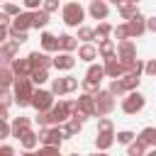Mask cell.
<instances>
[{
	"label": "cell",
	"mask_w": 156,
	"mask_h": 156,
	"mask_svg": "<svg viewBox=\"0 0 156 156\" xmlns=\"http://www.w3.org/2000/svg\"><path fill=\"white\" fill-rule=\"evenodd\" d=\"M61 17H63V24L66 27H83V20H85V7L80 2H66L61 7Z\"/></svg>",
	"instance_id": "cell-1"
},
{
	"label": "cell",
	"mask_w": 156,
	"mask_h": 156,
	"mask_svg": "<svg viewBox=\"0 0 156 156\" xmlns=\"http://www.w3.org/2000/svg\"><path fill=\"white\" fill-rule=\"evenodd\" d=\"M12 93H15V102L20 107H24V105H32V98H34L37 90H34L32 78H17L15 85H12Z\"/></svg>",
	"instance_id": "cell-2"
},
{
	"label": "cell",
	"mask_w": 156,
	"mask_h": 156,
	"mask_svg": "<svg viewBox=\"0 0 156 156\" xmlns=\"http://www.w3.org/2000/svg\"><path fill=\"white\" fill-rule=\"evenodd\" d=\"M54 105H56V102H54V93H51V90H41V88H39V90L34 93V98H32V107H34L37 112H51Z\"/></svg>",
	"instance_id": "cell-3"
},
{
	"label": "cell",
	"mask_w": 156,
	"mask_h": 156,
	"mask_svg": "<svg viewBox=\"0 0 156 156\" xmlns=\"http://www.w3.org/2000/svg\"><path fill=\"white\" fill-rule=\"evenodd\" d=\"M73 117H80V119H88V117H98L95 115V98L93 95H80L76 100V115Z\"/></svg>",
	"instance_id": "cell-4"
},
{
	"label": "cell",
	"mask_w": 156,
	"mask_h": 156,
	"mask_svg": "<svg viewBox=\"0 0 156 156\" xmlns=\"http://www.w3.org/2000/svg\"><path fill=\"white\" fill-rule=\"evenodd\" d=\"M115 110V98L110 95V90H100L98 95H95V115L102 119L105 115H110Z\"/></svg>",
	"instance_id": "cell-5"
},
{
	"label": "cell",
	"mask_w": 156,
	"mask_h": 156,
	"mask_svg": "<svg viewBox=\"0 0 156 156\" xmlns=\"http://www.w3.org/2000/svg\"><path fill=\"white\" fill-rule=\"evenodd\" d=\"M73 90H78V78L76 76L54 78V83H51V93L54 95H66V93H73Z\"/></svg>",
	"instance_id": "cell-6"
},
{
	"label": "cell",
	"mask_w": 156,
	"mask_h": 156,
	"mask_svg": "<svg viewBox=\"0 0 156 156\" xmlns=\"http://www.w3.org/2000/svg\"><path fill=\"white\" fill-rule=\"evenodd\" d=\"M144 105H146V98H144L139 90L129 93V95L122 100V110H124L127 115H136V112H141V110H144Z\"/></svg>",
	"instance_id": "cell-7"
},
{
	"label": "cell",
	"mask_w": 156,
	"mask_h": 156,
	"mask_svg": "<svg viewBox=\"0 0 156 156\" xmlns=\"http://www.w3.org/2000/svg\"><path fill=\"white\" fill-rule=\"evenodd\" d=\"M63 129L61 127H49V129H41L39 132V141L44 146H58L61 149V141H63Z\"/></svg>",
	"instance_id": "cell-8"
},
{
	"label": "cell",
	"mask_w": 156,
	"mask_h": 156,
	"mask_svg": "<svg viewBox=\"0 0 156 156\" xmlns=\"http://www.w3.org/2000/svg\"><path fill=\"white\" fill-rule=\"evenodd\" d=\"M39 44H41V51H44V54H56V51H61V41H58V37L51 34V32H41V34H39Z\"/></svg>",
	"instance_id": "cell-9"
},
{
	"label": "cell",
	"mask_w": 156,
	"mask_h": 156,
	"mask_svg": "<svg viewBox=\"0 0 156 156\" xmlns=\"http://www.w3.org/2000/svg\"><path fill=\"white\" fill-rule=\"evenodd\" d=\"M117 58L127 66V63H132L134 58H136V46H134V41L132 39H127V41H122V44H117Z\"/></svg>",
	"instance_id": "cell-10"
},
{
	"label": "cell",
	"mask_w": 156,
	"mask_h": 156,
	"mask_svg": "<svg viewBox=\"0 0 156 156\" xmlns=\"http://www.w3.org/2000/svg\"><path fill=\"white\" fill-rule=\"evenodd\" d=\"M27 58L34 71H49V66H54V58H49V54H44V51H32Z\"/></svg>",
	"instance_id": "cell-11"
},
{
	"label": "cell",
	"mask_w": 156,
	"mask_h": 156,
	"mask_svg": "<svg viewBox=\"0 0 156 156\" xmlns=\"http://www.w3.org/2000/svg\"><path fill=\"white\" fill-rule=\"evenodd\" d=\"M105 76H110L112 80H119V78H124V76H127V68H124V63L115 56V58L105 61Z\"/></svg>",
	"instance_id": "cell-12"
},
{
	"label": "cell",
	"mask_w": 156,
	"mask_h": 156,
	"mask_svg": "<svg viewBox=\"0 0 156 156\" xmlns=\"http://www.w3.org/2000/svg\"><path fill=\"white\" fill-rule=\"evenodd\" d=\"M17 49H20V44H17V41H12V39H10V41H5V44L0 46V61H2V66H12Z\"/></svg>",
	"instance_id": "cell-13"
},
{
	"label": "cell",
	"mask_w": 156,
	"mask_h": 156,
	"mask_svg": "<svg viewBox=\"0 0 156 156\" xmlns=\"http://www.w3.org/2000/svg\"><path fill=\"white\" fill-rule=\"evenodd\" d=\"M88 12H90L93 20H107V15H110V5H107L105 0H93V2L88 5Z\"/></svg>",
	"instance_id": "cell-14"
},
{
	"label": "cell",
	"mask_w": 156,
	"mask_h": 156,
	"mask_svg": "<svg viewBox=\"0 0 156 156\" xmlns=\"http://www.w3.org/2000/svg\"><path fill=\"white\" fill-rule=\"evenodd\" d=\"M127 27H129V37H132V39H136V37H141V34L146 32V17L139 12L136 17H132V20L127 22Z\"/></svg>",
	"instance_id": "cell-15"
},
{
	"label": "cell",
	"mask_w": 156,
	"mask_h": 156,
	"mask_svg": "<svg viewBox=\"0 0 156 156\" xmlns=\"http://www.w3.org/2000/svg\"><path fill=\"white\" fill-rule=\"evenodd\" d=\"M10 68L15 71V76H17V78H32V73H34V68H32L29 58H15Z\"/></svg>",
	"instance_id": "cell-16"
},
{
	"label": "cell",
	"mask_w": 156,
	"mask_h": 156,
	"mask_svg": "<svg viewBox=\"0 0 156 156\" xmlns=\"http://www.w3.org/2000/svg\"><path fill=\"white\" fill-rule=\"evenodd\" d=\"M115 136H117L115 132H98V136H95V146H98V151H100V154H105V151L117 141Z\"/></svg>",
	"instance_id": "cell-17"
},
{
	"label": "cell",
	"mask_w": 156,
	"mask_h": 156,
	"mask_svg": "<svg viewBox=\"0 0 156 156\" xmlns=\"http://www.w3.org/2000/svg\"><path fill=\"white\" fill-rule=\"evenodd\" d=\"M98 54H100V58H105V61L115 58V56H117V44H115V39L100 41V44H98Z\"/></svg>",
	"instance_id": "cell-18"
},
{
	"label": "cell",
	"mask_w": 156,
	"mask_h": 156,
	"mask_svg": "<svg viewBox=\"0 0 156 156\" xmlns=\"http://www.w3.org/2000/svg\"><path fill=\"white\" fill-rule=\"evenodd\" d=\"M10 124H12V136H17V139H20L24 132H29V129H32L29 117H22V115H20V117H12V122H10Z\"/></svg>",
	"instance_id": "cell-19"
},
{
	"label": "cell",
	"mask_w": 156,
	"mask_h": 156,
	"mask_svg": "<svg viewBox=\"0 0 156 156\" xmlns=\"http://www.w3.org/2000/svg\"><path fill=\"white\" fill-rule=\"evenodd\" d=\"M73 66H76L73 54H56V56H54V68H58V71H71Z\"/></svg>",
	"instance_id": "cell-20"
},
{
	"label": "cell",
	"mask_w": 156,
	"mask_h": 156,
	"mask_svg": "<svg viewBox=\"0 0 156 156\" xmlns=\"http://www.w3.org/2000/svg\"><path fill=\"white\" fill-rule=\"evenodd\" d=\"M105 78V66H100V63H90L88 66V71H85V80H90V83H95V85H100V80Z\"/></svg>",
	"instance_id": "cell-21"
},
{
	"label": "cell",
	"mask_w": 156,
	"mask_h": 156,
	"mask_svg": "<svg viewBox=\"0 0 156 156\" xmlns=\"http://www.w3.org/2000/svg\"><path fill=\"white\" fill-rule=\"evenodd\" d=\"M61 129H63V136H66V139H71V136H76V134L83 129V119H80V117H71Z\"/></svg>",
	"instance_id": "cell-22"
},
{
	"label": "cell",
	"mask_w": 156,
	"mask_h": 156,
	"mask_svg": "<svg viewBox=\"0 0 156 156\" xmlns=\"http://www.w3.org/2000/svg\"><path fill=\"white\" fill-rule=\"evenodd\" d=\"M12 29H17V32H29V29H32V12H22L20 17H15V20H12Z\"/></svg>",
	"instance_id": "cell-23"
},
{
	"label": "cell",
	"mask_w": 156,
	"mask_h": 156,
	"mask_svg": "<svg viewBox=\"0 0 156 156\" xmlns=\"http://www.w3.org/2000/svg\"><path fill=\"white\" fill-rule=\"evenodd\" d=\"M15 80H17L15 71H12L10 66H2V68H0V88H2V90H10V85H15Z\"/></svg>",
	"instance_id": "cell-24"
},
{
	"label": "cell",
	"mask_w": 156,
	"mask_h": 156,
	"mask_svg": "<svg viewBox=\"0 0 156 156\" xmlns=\"http://www.w3.org/2000/svg\"><path fill=\"white\" fill-rule=\"evenodd\" d=\"M117 12L122 15V20H132V17H136L139 15V7H136V2H119L117 5Z\"/></svg>",
	"instance_id": "cell-25"
},
{
	"label": "cell",
	"mask_w": 156,
	"mask_h": 156,
	"mask_svg": "<svg viewBox=\"0 0 156 156\" xmlns=\"http://www.w3.org/2000/svg\"><path fill=\"white\" fill-rule=\"evenodd\" d=\"M58 41H61V54H71V51L80 49V46H78V37H71V34H61V37H58Z\"/></svg>",
	"instance_id": "cell-26"
},
{
	"label": "cell",
	"mask_w": 156,
	"mask_h": 156,
	"mask_svg": "<svg viewBox=\"0 0 156 156\" xmlns=\"http://www.w3.org/2000/svg\"><path fill=\"white\" fill-rule=\"evenodd\" d=\"M100 54H98V46H93V44H80V49H78V58L80 61H88V63H93V58H98Z\"/></svg>",
	"instance_id": "cell-27"
},
{
	"label": "cell",
	"mask_w": 156,
	"mask_h": 156,
	"mask_svg": "<svg viewBox=\"0 0 156 156\" xmlns=\"http://www.w3.org/2000/svg\"><path fill=\"white\" fill-rule=\"evenodd\" d=\"M20 144H22V149H24V151H32V149L39 144V134L29 129V132H24V134L20 136Z\"/></svg>",
	"instance_id": "cell-28"
},
{
	"label": "cell",
	"mask_w": 156,
	"mask_h": 156,
	"mask_svg": "<svg viewBox=\"0 0 156 156\" xmlns=\"http://www.w3.org/2000/svg\"><path fill=\"white\" fill-rule=\"evenodd\" d=\"M46 24H49V12H44V10L32 12V27L34 29H44Z\"/></svg>",
	"instance_id": "cell-29"
},
{
	"label": "cell",
	"mask_w": 156,
	"mask_h": 156,
	"mask_svg": "<svg viewBox=\"0 0 156 156\" xmlns=\"http://www.w3.org/2000/svg\"><path fill=\"white\" fill-rule=\"evenodd\" d=\"M149 151H146V144L136 136V141H132L129 146H127V156H146Z\"/></svg>",
	"instance_id": "cell-30"
},
{
	"label": "cell",
	"mask_w": 156,
	"mask_h": 156,
	"mask_svg": "<svg viewBox=\"0 0 156 156\" xmlns=\"http://www.w3.org/2000/svg\"><path fill=\"white\" fill-rule=\"evenodd\" d=\"M115 32V27L110 24V22H100L98 27H95V39H100V41H105V39H110V34Z\"/></svg>",
	"instance_id": "cell-31"
},
{
	"label": "cell",
	"mask_w": 156,
	"mask_h": 156,
	"mask_svg": "<svg viewBox=\"0 0 156 156\" xmlns=\"http://www.w3.org/2000/svg\"><path fill=\"white\" fill-rule=\"evenodd\" d=\"M139 139H141L146 146H154V149H156V127H146V129H141Z\"/></svg>",
	"instance_id": "cell-32"
},
{
	"label": "cell",
	"mask_w": 156,
	"mask_h": 156,
	"mask_svg": "<svg viewBox=\"0 0 156 156\" xmlns=\"http://www.w3.org/2000/svg\"><path fill=\"white\" fill-rule=\"evenodd\" d=\"M124 68H127V73H129V76H139V78H141V73H144L146 63H144L141 58H134V61H132V63H127Z\"/></svg>",
	"instance_id": "cell-33"
},
{
	"label": "cell",
	"mask_w": 156,
	"mask_h": 156,
	"mask_svg": "<svg viewBox=\"0 0 156 156\" xmlns=\"http://www.w3.org/2000/svg\"><path fill=\"white\" fill-rule=\"evenodd\" d=\"M107 90H110V95H112V98H122V95L127 98V95H129V93H127V88H124V83H122V78H119V80H112Z\"/></svg>",
	"instance_id": "cell-34"
},
{
	"label": "cell",
	"mask_w": 156,
	"mask_h": 156,
	"mask_svg": "<svg viewBox=\"0 0 156 156\" xmlns=\"http://www.w3.org/2000/svg\"><path fill=\"white\" fill-rule=\"evenodd\" d=\"M112 34H115V39H117V44H122V41H127V39H132V37H129V27H127V22H124V24H117Z\"/></svg>",
	"instance_id": "cell-35"
},
{
	"label": "cell",
	"mask_w": 156,
	"mask_h": 156,
	"mask_svg": "<svg viewBox=\"0 0 156 156\" xmlns=\"http://www.w3.org/2000/svg\"><path fill=\"white\" fill-rule=\"evenodd\" d=\"M139 80H141L139 76H129V73H127V76L122 78V83H124L127 93H134V90H139Z\"/></svg>",
	"instance_id": "cell-36"
},
{
	"label": "cell",
	"mask_w": 156,
	"mask_h": 156,
	"mask_svg": "<svg viewBox=\"0 0 156 156\" xmlns=\"http://www.w3.org/2000/svg\"><path fill=\"white\" fill-rule=\"evenodd\" d=\"M115 139H117V144H127V146H129L132 141H136V134H134V132H129V129H122V132H117V136H115Z\"/></svg>",
	"instance_id": "cell-37"
},
{
	"label": "cell",
	"mask_w": 156,
	"mask_h": 156,
	"mask_svg": "<svg viewBox=\"0 0 156 156\" xmlns=\"http://www.w3.org/2000/svg\"><path fill=\"white\" fill-rule=\"evenodd\" d=\"M78 39H80L83 44H90V41L95 39V29H90V27H80V29H78Z\"/></svg>",
	"instance_id": "cell-38"
},
{
	"label": "cell",
	"mask_w": 156,
	"mask_h": 156,
	"mask_svg": "<svg viewBox=\"0 0 156 156\" xmlns=\"http://www.w3.org/2000/svg\"><path fill=\"white\" fill-rule=\"evenodd\" d=\"M2 12H5L7 17H12V20L22 15V10H20V5H12V2H5V5H2Z\"/></svg>",
	"instance_id": "cell-39"
},
{
	"label": "cell",
	"mask_w": 156,
	"mask_h": 156,
	"mask_svg": "<svg viewBox=\"0 0 156 156\" xmlns=\"http://www.w3.org/2000/svg\"><path fill=\"white\" fill-rule=\"evenodd\" d=\"M46 80H49V71H34L32 73V83H37V85H41Z\"/></svg>",
	"instance_id": "cell-40"
},
{
	"label": "cell",
	"mask_w": 156,
	"mask_h": 156,
	"mask_svg": "<svg viewBox=\"0 0 156 156\" xmlns=\"http://www.w3.org/2000/svg\"><path fill=\"white\" fill-rule=\"evenodd\" d=\"M24 7H27V12H37L44 7V2L41 0H24Z\"/></svg>",
	"instance_id": "cell-41"
},
{
	"label": "cell",
	"mask_w": 156,
	"mask_h": 156,
	"mask_svg": "<svg viewBox=\"0 0 156 156\" xmlns=\"http://www.w3.org/2000/svg\"><path fill=\"white\" fill-rule=\"evenodd\" d=\"M98 132H115V127L107 117H102V119H98Z\"/></svg>",
	"instance_id": "cell-42"
},
{
	"label": "cell",
	"mask_w": 156,
	"mask_h": 156,
	"mask_svg": "<svg viewBox=\"0 0 156 156\" xmlns=\"http://www.w3.org/2000/svg\"><path fill=\"white\" fill-rule=\"evenodd\" d=\"M39 156H61V151H58V146H41Z\"/></svg>",
	"instance_id": "cell-43"
},
{
	"label": "cell",
	"mask_w": 156,
	"mask_h": 156,
	"mask_svg": "<svg viewBox=\"0 0 156 156\" xmlns=\"http://www.w3.org/2000/svg\"><path fill=\"white\" fill-rule=\"evenodd\" d=\"M0 98H2V107H10V105H12V100H15V93H12V90H2V93H0Z\"/></svg>",
	"instance_id": "cell-44"
},
{
	"label": "cell",
	"mask_w": 156,
	"mask_h": 156,
	"mask_svg": "<svg viewBox=\"0 0 156 156\" xmlns=\"http://www.w3.org/2000/svg\"><path fill=\"white\" fill-rule=\"evenodd\" d=\"M41 10H44V12H49V15H51V12H56V10H58V0H46Z\"/></svg>",
	"instance_id": "cell-45"
},
{
	"label": "cell",
	"mask_w": 156,
	"mask_h": 156,
	"mask_svg": "<svg viewBox=\"0 0 156 156\" xmlns=\"http://www.w3.org/2000/svg\"><path fill=\"white\" fill-rule=\"evenodd\" d=\"M0 136H2V139L12 136V124H10V122H2V127H0Z\"/></svg>",
	"instance_id": "cell-46"
},
{
	"label": "cell",
	"mask_w": 156,
	"mask_h": 156,
	"mask_svg": "<svg viewBox=\"0 0 156 156\" xmlns=\"http://www.w3.org/2000/svg\"><path fill=\"white\" fill-rule=\"evenodd\" d=\"M144 73H146V76H156V58L146 61V68H144Z\"/></svg>",
	"instance_id": "cell-47"
},
{
	"label": "cell",
	"mask_w": 156,
	"mask_h": 156,
	"mask_svg": "<svg viewBox=\"0 0 156 156\" xmlns=\"http://www.w3.org/2000/svg\"><path fill=\"white\" fill-rule=\"evenodd\" d=\"M0 156H15V149H12V146H7V144H5V146H2V149H0Z\"/></svg>",
	"instance_id": "cell-48"
},
{
	"label": "cell",
	"mask_w": 156,
	"mask_h": 156,
	"mask_svg": "<svg viewBox=\"0 0 156 156\" xmlns=\"http://www.w3.org/2000/svg\"><path fill=\"white\" fill-rule=\"evenodd\" d=\"M146 29L149 32H156V17H149L146 20Z\"/></svg>",
	"instance_id": "cell-49"
},
{
	"label": "cell",
	"mask_w": 156,
	"mask_h": 156,
	"mask_svg": "<svg viewBox=\"0 0 156 156\" xmlns=\"http://www.w3.org/2000/svg\"><path fill=\"white\" fill-rule=\"evenodd\" d=\"M22 156H39V154H34V151H24Z\"/></svg>",
	"instance_id": "cell-50"
},
{
	"label": "cell",
	"mask_w": 156,
	"mask_h": 156,
	"mask_svg": "<svg viewBox=\"0 0 156 156\" xmlns=\"http://www.w3.org/2000/svg\"><path fill=\"white\" fill-rule=\"evenodd\" d=\"M146 156H156V149H151V151H149V154H146Z\"/></svg>",
	"instance_id": "cell-51"
},
{
	"label": "cell",
	"mask_w": 156,
	"mask_h": 156,
	"mask_svg": "<svg viewBox=\"0 0 156 156\" xmlns=\"http://www.w3.org/2000/svg\"><path fill=\"white\" fill-rule=\"evenodd\" d=\"M93 156H107V154H93Z\"/></svg>",
	"instance_id": "cell-52"
},
{
	"label": "cell",
	"mask_w": 156,
	"mask_h": 156,
	"mask_svg": "<svg viewBox=\"0 0 156 156\" xmlns=\"http://www.w3.org/2000/svg\"><path fill=\"white\" fill-rule=\"evenodd\" d=\"M68 156H78V154H68Z\"/></svg>",
	"instance_id": "cell-53"
}]
</instances>
